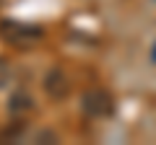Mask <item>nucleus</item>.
<instances>
[{
    "instance_id": "7ed1b4c3",
    "label": "nucleus",
    "mask_w": 156,
    "mask_h": 145,
    "mask_svg": "<svg viewBox=\"0 0 156 145\" xmlns=\"http://www.w3.org/2000/svg\"><path fill=\"white\" fill-rule=\"evenodd\" d=\"M44 91L52 99H65L70 93V78H68V72L60 70V67H52L47 72V78H44Z\"/></svg>"
},
{
    "instance_id": "423d86ee",
    "label": "nucleus",
    "mask_w": 156,
    "mask_h": 145,
    "mask_svg": "<svg viewBox=\"0 0 156 145\" xmlns=\"http://www.w3.org/2000/svg\"><path fill=\"white\" fill-rule=\"evenodd\" d=\"M151 62L156 65V42H154V47H151Z\"/></svg>"
},
{
    "instance_id": "f257e3e1",
    "label": "nucleus",
    "mask_w": 156,
    "mask_h": 145,
    "mask_svg": "<svg viewBox=\"0 0 156 145\" xmlns=\"http://www.w3.org/2000/svg\"><path fill=\"white\" fill-rule=\"evenodd\" d=\"M44 36V31L31 23H21V21H3L0 23V39L5 44L16 47V49H29V47L39 44Z\"/></svg>"
},
{
    "instance_id": "f03ea898",
    "label": "nucleus",
    "mask_w": 156,
    "mask_h": 145,
    "mask_svg": "<svg viewBox=\"0 0 156 145\" xmlns=\"http://www.w3.org/2000/svg\"><path fill=\"white\" fill-rule=\"evenodd\" d=\"M81 106L83 112L94 119H104L115 112V96L109 93L107 88H89L81 99Z\"/></svg>"
},
{
    "instance_id": "20e7f679",
    "label": "nucleus",
    "mask_w": 156,
    "mask_h": 145,
    "mask_svg": "<svg viewBox=\"0 0 156 145\" xmlns=\"http://www.w3.org/2000/svg\"><path fill=\"white\" fill-rule=\"evenodd\" d=\"M31 96H26V93H21V91H18L16 96H13V101H11V106H8V109H11V112H18V109H23V112H29V109H31Z\"/></svg>"
},
{
    "instance_id": "39448f33",
    "label": "nucleus",
    "mask_w": 156,
    "mask_h": 145,
    "mask_svg": "<svg viewBox=\"0 0 156 145\" xmlns=\"http://www.w3.org/2000/svg\"><path fill=\"white\" fill-rule=\"evenodd\" d=\"M5 78H8V67H5V62H0V86L5 83Z\"/></svg>"
}]
</instances>
